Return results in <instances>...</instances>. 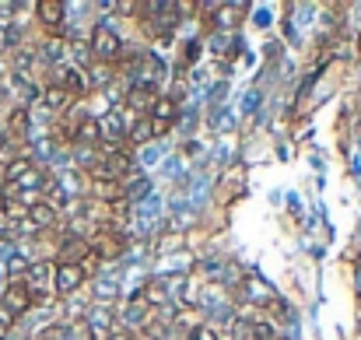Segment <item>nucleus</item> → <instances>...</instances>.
I'll return each instance as SVG.
<instances>
[{
  "mask_svg": "<svg viewBox=\"0 0 361 340\" xmlns=\"http://www.w3.org/2000/svg\"><path fill=\"white\" fill-rule=\"evenodd\" d=\"M71 56H74V63H78L81 71H88V60H92V49H88V42H74V46H71Z\"/></svg>",
  "mask_w": 361,
  "mask_h": 340,
  "instance_id": "b1692460",
  "label": "nucleus"
},
{
  "mask_svg": "<svg viewBox=\"0 0 361 340\" xmlns=\"http://www.w3.org/2000/svg\"><path fill=\"white\" fill-rule=\"evenodd\" d=\"M85 256H88V242H85V238H63L60 263H81Z\"/></svg>",
  "mask_w": 361,
  "mask_h": 340,
  "instance_id": "ddd939ff",
  "label": "nucleus"
},
{
  "mask_svg": "<svg viewBox=\"0 0 361 340\" xmlns=\"http://www.w3.org/2000/svg\"><path fill=\"white\" fill-rule=\"evenodd\" d=\"M263 53H267L270 60H277V56H281V42H267V49H263Z\"/></svg>",
  "mask_w": 361,
  "mask_h": 340,
  "instance_id": "f704fd0d",
  "label": "nucleus"
},
{
  "mask_svg": "<svg viewBox=\"0 0 361 340\" xmlns=\"http://www.w3.org/2000/svg\"><path fill=\"white\" fill-rule=\"evenodd\" d=\"M183 176V158L179 154H165L161 162V179H179Z\"/></svg>",
  "mask_w": 361,
  "mask_h": 340,
  "instance_id": "5701e85b",
  "label": "nucleus"
},
{
  "mask_svg": "<svg viewBox=\"0 0 361 340\" xmlns=\"http://www.w3.org/2000/svg\"><path fill=\"white\" fill-rule=\"evenodd\" d=\"M211 126H214L218 133H232V130L239 126V119H235V113H232L228 106H218V109H211Z\"/></svg>",
  "mask_w": 361,
  "mask_h": 340,
  "instance_id": "2eb2a0df",
  "label": "nucleus"
},
{
  "mask_svg": "<svg viewBox=\"0 0 361 340\" xmlns=\"http://www.w3.org/2000/svg\"><path fill=\"white\" fill-rule=\"evenodd\" d=\"M39 340H53V337H39Z\"/></svg>",
  "mask_w": 361,
  "mask_h": 340,
  "instance_id": "e433bc0d",
  "label": "nucleus"
},
{
  "mask_svg": "<svg viewBox=\"0 0 361 340\" xmlns=\"http://www.w3.org/2000/svg\"><path fill=\"white\" fill-rule=\"evenodd\" d=\"M85 330L95 340L109 337V334H113V316H109V309H106V305H92V309L85 312Z\"/></svg>",
  "mask_w": 361,
  "mask_h": 340,
  "instance_id": "0eeeda50",
  "label": "nucleus"
},
{
  "mask_svg": "<svg viewBox=\"0 0 361 340\" xmlns=\"http://www.w3.org/2000/svg\"><path fill=\"white\" fill-rule=\"evenodd\" d=\"M53 85H56L60 92H67L71 99H74V95H85V92H88V71H81V67H56Z\"/></svg>",
  "mask_w": 361,
  "mask_h": 340,
  "instance_id": "39448f33",
  "label": "nucleus"
},
{
  "mask_svg": "<svg viewBox=\"0 0 361 340\" xmlns=\"http://www.w3.org/2000/svg\"><path fill=\"white\" fill-rule=\"evenodd\" d=\"M120 320H123L120 323L123 330H130V334H133V330H137V323H144V309H140V305H133V302H126Z\"/></svg>",
  "mask_w": 361,
  "mask_h": 340,
  "instance_id": "aec40b11",
  "label": "nucleus"
},
{
  "mask_svg": "<svg viewBox=\"0 0 361 340\" xmlns=\"http://www.w3.org/2000/svg\"><path fill=\"white\" fill-rule=\"evenodd\" d=\"M242 11H245L242 4H225V7H218V25H221V28H232V25L239 21L235 14H242Z\"/></svg>",
  "mask_w": 361,
  "mask_h": 340,
  "instance_id": "412c9836",
  "label": "nucleus"
},
{
  "mask_svg": "<svg viewBox=\"0 0 361 340\" xmlns=\"http://www.w3.org/2000/svg\"><path fill=\"white\" fill-rule=\"evenodd\" d=\"M242 295H245V302H249V305H274V302H277L274 284H267L256 270H249V274L242 277Z\"/></svg>",
  "mask_w": 361,
  "mask_h": 340,
  "instance_id": "20e7f679",
  "label": "nucleus"
},
{
  "mask_svg": "<svg viewBox=\"0 0 361 340\" xmlns=\"http://www.w3.org/2000/svg\"><path fill=\"white\" fill-rule=\"evenodd\" d=\"M200 49H204V42H200V39L183 42V63H197V60H200Z\"/></svg>",
  "mask_w": 361,
  "mask_h": 340,
  "instance_id": "393cba45",
  "label": "nucleus"
},
{
  "mask_svg": "<svg viewBox=\"0 0 361 340\" xmlns=\"http://www.w3.org/2000/svg\"><path fill=\"white\" fill-rule=\"evenodd\" d=\"M14 320H18V316H14L11 309H4V305H0V337H4V334H11V327H14Z\"/></svg>",
  "mask_w": 361,
  "mask_h": 340,
  "instance_id": "c756f323",
  "label": "nucleus"
},
{
  "mask_svg": "<svg viewBox=\"0 0 361 340\" xmlns=\"http://www.w3.org/2000/svg\"><path fill=\"white\" fill-rule=\"evenodd\" d=\"M39 102H42V109H46V113H60V109H67L71 95H67V92H60V88L53 85V88H46V92L39 95Z\"/></svg>",
  "mask_w": 361,
  "mask_h": 340,
  "instance_id": "4468645a",
  "label": "nucleus"
},
{
  "mask_svg": "<svg viewBox=\"0 0 361 340\" xmlns=\"http://www.w3.org/2000/svg\"><path fill=\"white\" fill-rule=\"evenodd\" d=\"M151 193H154V186H151L147 176H133V179H126V186H123V200H126V204H144Z\"/></svg>",
  "mask_w": 361,
  "mask_h": 340,
  "instance_id": "9d476101",
  "label": "nucleus"
},
{
  "mask_svg": "<svg viewBox=\"0 0 361 340\" xmlns=\"http://www.w3.org/2000/svg\"><path fill=\"white\" fill-rule=\"evenodd\" d=\"M144 298H147L151 305H165V302H169V284H165L161 277L147 281V284H144Z\"/></svg>",
  "mask_w": 361,
  "mask_h": 340,
  "instance_id": "6ab92c4d",
  "label": "nucleus"
},
{
  "mask_svg": "<svg viewBox=\"0 0 361 340\" xmlns=\"http://www.w3.org/2000/svg\"><path fill=\"white\" fill-rule=\"evenodd\" d=\"M295 14H298V18H295L298 25H309L312 14H316V7H312V4H302V7H295Z\"/></svg>",
  "mask_w": 361,
  "mask_h": 340,
  "instance_id": "7c9ffc66",
  "label": "nucleus"
},
{
  "mask_svg": "<svg viewBox=\"0 0 361 340\" xmlns=\"http://www.w3.org/2000/svg\"><path fill=\"white\" fill-rule=\"evenodd\" d=\"M81 284H85V270L78 263H60L56 267V274H53V291L56 295H74Z\"/></svg>",
  "mask_w": 361,
  "mask_h": 340,
  "instance_id": "423d86ee",
  "label": "nucleus"
},
{
  "mask_svg": "<svg viewBox=\"0 0 361 340\" xmlns=\"http://www.w3.org/2000/svg\"><path fill=\"white\" fill-rule=\"evenodd\" d=\"M88 172H92L95 186H99V183H120L123 176L130 172V154H126V151H106V154H99V158L88 165Z\"/></svg>",
  "mask_w": 361,
  "mask_h": 340,
  "instance_id": "f257e3e1",
  "label": "nucleus"
},
{
  "mask_svg": "<svg viewBox=\"0 0 361 340\" xmlns=\"http://www.w3.org/2000/svg\"><path fill=\"white\" fill-rule=\"evenodd\" d=\"M0 305L11 309L14 316H28V312L35 309V295H32L28 281H25V277H21V281H7L4 291H0Z\"/></svg>",
  "mask_w": 361,
  "mask_h": 340,
  "instance_id": "f03ea898",
  "label": "nucleus"
},
{
  "mask_svg": "<svg viewBox=\"0 0 361 340\" xmlns=\"http://www.w3.org/2000/svg\"><path fill=\"white\" fill-rule=\"evenodd\" d=\"M190 340H221V337H218V327L204 323V327H193L190 330Z\"/></svg>",
  "mask_w": 361,
  "mask_h": 340,
  "instance_id": "cd10ccee",
  "label": "nucleus"
},
{
  "mask_svg": "<svg viewBox=\"0 0 361 340\" xmlns=\"http://www.w3.org/2000/svg\"><path fill=\"white\" fill-rule=\"evenodd\" d=\"M88 49H92V56H99V60L113 63V60H120V56H123V39L116 35V32H113V28H102V25H95Z\"/></svg>",
  "mask_w": 361,
  "mask_h": 340,
  "instance_id": "7ed1b4c3",
  "label": "nucleus"
},
{
  "mask_svg": "<svg viewBox=\"0 0 361 340\" xmlns=\"http://www.w3.org/2000/svg\"><path fill=\"white\" fill-rule=\"evenodd\" d=\"M106 340H133V334H130V330H123V327H113V334H109Z\"/></svg>",
  "mask_w": 361,
  "mask_h": 340,
  "instance_id": "72a5a7b5",
  "label": "nucleus"
},
{
  "mask_svg": "<svg viewBox=\"0 0 361 340\" xmlns=\"http://www.w3.org/2000/svg\"><path fill=\"white\" fill-rule=\"evenodd\" d=\"M197 267H200L204 277H218V281H221V274H225V263H221V260H200Z\"/></svg>",
  "mask_w": 361,
  "mask_h": 340,
  "instance_id": "a878e982",
  "label": "nucleus"
},
{
  "mask_svg": "<svg viewBox=\"0 0 361 340\" xmlns=\"http://www.w3.org/2000/svg\"><path fill=\"white\" fill-rule=\"evenodd\" d=\"M32 169V158H25V154H18V158H11L4 169H0V183H7V186H14L25 172Z\"/></svg>",
  "mask_w": 361,
  "mask_h": 340,
  "instance_id": "f8f14e48",
  "label": "nucleus"
},
{
  "mask_svg": "<svg viewBox=\"0 0 361 340\" xmlns=\"http://www.w3.org/2000/svg\"><path fill=\"white\" fill-rule=\"evenodd\" d=\"M225 42H228V35L218 32V35H211V46H207V49H211L214 56H225Z\"/></svg>",
  "mask_w": 361,
  "mask_h": 340,
  "instance_id": "c85d7f7f",
  "label": "nucleus"
},
{
  "mask_svg": "<svg viewBox=\"0 0 361 340\" xmlns=\"http://www.w3.org/2000/svg\"><path fill=\"white\" fill-rule=\"evenodd\" d=\"M126 137H130L133 144H140V147H144V144H151V137H154V123H151L147 116H140V119L130 126V133H126Z\"/></svg>",
  "mask_w": 361,
  "mask_h": 340,
  "instance_id": "f3484780",
  "label": "nucleus"
},
{
  "mask_svg": "<svg viewBox=\"0 0 361 340\" xmlns=\"http://www.w3.org/2000/svg\"><path fill=\"white\" fill-rule=\"evenodd\" d=\"M358 291H361V270H358Z\"/></svg>",
  "mask_w": 361,
  "mask_h": 340,
  "instance_id": "c9c22d12",
  "label": "nucleus"
},
{
  "mask_svg": "<svg viewBox=\"0 0 361 340\" xmlns=\"http://www.w3.org/2000/svg\"><path fill=\"white\" fill-rule=\"evenodd\" d=\"M259 99H263V95H259V88H249V92L242 95V113L252 116L256 109H259Z\"/></svg>",
  "mask_w": 361,
  "mask_h": 340,
  "instance_id": "bb28decb",
  "label": "nucleus"
},
{
  "mask_svg": "<svg viewBox=\"0 0 361 340\" xmlns=\"http://www.w3.org/2000/svg\"><path fill=\"white\" fill-rule=\"evenodd\" d=\"M63 53H67V46H63L60 39H46V42H39V60H42V63H60Z\"/></svg>",
  "mask_w": 361,
  "mask_h": 340,
  "instance_id": "dca6fc26",
  "label": "nucleus"
},
{
  "mask_svg": "<svg viewBox=\"0 0 361 340\" xmlns=\"http://www.w3.org/2000/svg\"><path fill=\"white\" fill-rule=\"evenodd\" d=\"M88 74H92V78H88V85H92V88H109V85H113V71H109V67H102V63H99V67H92Z\"/></svg>",
  "mask_w": 361,
  "mask_h": 340,
  "instance_id": "4be33fe9",
  "label": "nucleus"
},
{
  "mask_svg": "<svg viewBox=\"0 0 361 340\" xmlns=\"http://www.w3.org/2000/svg\"><path fill=\"white\" fill-rule=\"evenodd\" d=\"M120 281H123V270H106V274L95 281V298H99V305H109L113 298H120Z\"/></svg>",
  "mask_w": 361,
  "mask_h": 340,
  "instance_id": "6e6552de",
  "label": "nucleus"
},
{
  "mask_svg": "<svg viewBox=\"0 0 361 340\" xmlns=\"http://www.w3.org/2000/svg\"><path fill=\"white\" fill-rule=\"evenodd\" d=\"M211 158H214V162H218V165H225V162H232V147H228V144H218V147H214V154H211Z\"/></svg>",
  "mask_w": 361,
  "mask_h": 340,
  "instance_id": "2f4dec72",
  "label": "nucleus"
},
{
  "mask_svg": "<svg viewBox=\"0 0 361 340\" xmlns=\"http://www.w3.org/2000/svg\"><path fill=\"white\" fill-rule=\"evenodd\" d=\"M35 11H39V21H42L49 32H60V28H63V21H67V18H63V14H67V7H63L60 0H42Z\"/></svg>",
  "mask_w": 361,
  "mask_h": 340,
  "instance_id": "1a4fd4ad",
  "label": "nucleus"
},
{
  "mask_svg": "<svg viewBox=\"0 0 361 340\" xmlns=\"http://www.w3.org/2000/svg\"><path fill=\"white\" fill-rule=\"evenodd\" d=\"M161 158H165V144H161V140H151V144L140 147V158H137V162H140L144 169H151V165H161Z\"/></svg>",
  "mask_w": 361,
  "mask_h": 340,
  "instance_id": "a211bd4d",
  "label": "nucleus"
},
{
  "mask_svg": "<svg viewBox=\"0 0 361 340\" xmlns=\"http://www.w3.org/2000/svg\"><path fill=\"white\" fill-rule=\"evenodd\" d=\"M25 218H28L32 225L42 231V228L56 225V204H46V200H39L35 207H28V211H25Z\"/></svg>",
  "mask_w": 361,
  "mask_h": 340,
  "instance_id": "9b49d317",
  "label": "nucleus"
},
{
  "mask_svg": "<svg viewBox=\"0 0 361 340\" xmlns=\"http://www.w3.org/2000/svg\"><path fill=\"white\" fill-rule=\"evenodd\" d=\"M252 21H256L259 28H270V21H274V18H270V11H267V7H256V14H252Z\"/></svg>",
  "mask_w": 361,
  "mask_h": 340,
  "instance_id": "473e14b6",
  "label": "nucleus"
}]
</instances>
